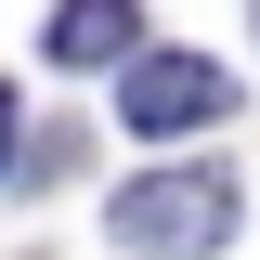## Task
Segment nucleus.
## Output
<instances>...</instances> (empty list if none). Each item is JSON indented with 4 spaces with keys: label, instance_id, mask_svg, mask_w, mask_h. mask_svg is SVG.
<instances>
[{
    "label": "nucleus",
    "instance_id": "obj_1",
    "mask_svg": "<svg viewBox=\"0 0 260 260\" xmlns=\"http://www.w3.org/2000/svg\"><path fill=\"white\" fill-rule=\"evenodd\" d=\"M104 234H117L130 260H208L234 234V182L221 169H143V182H117Z\"/></svg>",
    "mask_w": 260,
    "mask_h": 260
},
{
    "label": "nucleus",
    "instance_id": "obj_2",
    "mask_svg": "<svg viewBox=\"0 0 260 260\" xmlns=\"http://www.w3.org/2000/svg\"><path fill=\"white\" fill-rule=\"evenodd\" d=\"M117 104H130V130H143V143H182V130H208V117L234 104V78H221L208 52H143Z\"/></svg>",
    "mask_w": 260,
    "mask_h": 260
},
{
    "label": "nucleus",
    "instance_id": "obj_3",
    "mask_svg": "<svg viewBox=\"0 0 260 260\" xmlns=\"http://www.w3.org/2000/svg\"><path fill=\"white\" fill-rule=\"evenodd\" d=\"M52 65H143V0H52Z\"/></svg>",
    "mask_w": 260,
    "mask_h": 260
},
{
    "label": "nucleus",
    "instance_id": "obj_4",
    "mask_svg": "<svg viewBox=\"0 0 260 260\" xmlns=\"http://www.w3.org/2000/svg\"><path fill=\"white\" fill-rule=\"evenodd\" d=\"M13 130H26V117H13V91H0V182H26V156H13Z\"/></svg>",
    "mask_w": 260,
    "mask_h": 260
}]
</instances>
